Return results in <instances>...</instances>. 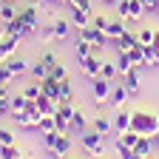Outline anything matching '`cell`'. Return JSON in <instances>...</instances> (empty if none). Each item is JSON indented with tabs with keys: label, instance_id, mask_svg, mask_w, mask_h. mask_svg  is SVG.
I'll use <instances>...</instances> for the list:
<instances>
[{
	"label": "cell",
	"instance_id": "obj_1",
	"mask_svg": "<svg viewBox=\"0 0 159 159\" xmlns=\"http://www.w3.org/2000/svg\"><path fill=\"white\" fill-rule=\"evenodd\" d=\"M131 131H136L139 136H153L159 131V116L151 111H134L131 114Z\"/></svg>",
	"mask_w": 159,
	"mask_h": 159
},
{
	"label": "cell",
	"instance_id": "obj_2",
	"mask_svg": "<svg viewBox=\"0 0 159 159\" xmlns=\"http://www.w3.org/2000/svg\"><path fill=\"white\" fill-rule=\"evenodd\" d=\"M80 142H83V148H85L91 156H97V159L105 153V136H102V134H97L94 128H91V131H83V134H80Z\"/></svg>",
	"mask_w": 159,
	"mask_h": 159
},
{
	"label": "cell",
	"instance_id": "obj_3",
	"mask_svg": "<svg viewBox=\"0 0 159 159\" xmlns=\"http://www.w3.org/2000/svg\"><path fill=\"white\" fill-rule=\"evenodd\" d=\"M74 105L71 102H57V111H54V128L60 134H68L71 131V116H74Z\"/></svg>",
	"mask_w": 159,
	"mask_h": 159
},
{
	"label": "cell",
	"instance_id": "obj_4",
	"mask_svg": "<svg viewBox=\"0 0 159 159\" xmlns=\"http://www.w3.org/2000/svg\"><path fill=\"white\" fill-rule=\"evenodd\" d=\"M17 17H20V23H23V40H26V37H31V34L37 31V6H34V3H29V6L20 11Z\"/></svg>",
	"mask_w": 159,
	"mask_h": 159
},
{
	"label": "cell",
	"instance_id": "obj_5",
	"mask_svg": "<svg viewBox=\"0 0 159 159\" xmlns=\"http://www.w3.org/2000/svg\"><path fill=\"white\" fill-rule=\"evenodd\" d=\"M111 88L114 83L111 80H102V77H91V94L97 102H108V97H111Z\"/></svg>",
	"mask_w": 159,
	"mask_h": 159
},
{
	"label": "cell",
	"instance_id": "obj_6",
	"mask_svg": "<svg viewBox=\"0 0 159 159\" xmlns=\"http://www.w3.org/2000/svg\"><path fill=\"white\" fill-rule=\"evenodd\" d=\"M108 43L114 46V51H131L134 46H139V40H136V34L134 31H122V34H119V37H114V40H108Z\"/></svg>",
	"mask_w": 159,
	"mask_h": 159
},
{
	"label": "cell",
	"instance_id": "obj_7",
	"mask_svg": "<svg viewBox=\"0 0 159 159\" xmlns=\"http://www.w3.org/2000/svg\"><path fill=\"white\" fill-rule=\"evenodd\" d=\"M77 63H80V71H83L88 80H91V77H99V66H102V60H99V57H94V54L77 57Z\"/></svg>",
	"mask_w": 159,
	"mask_h": 159
},
{
	"label": "cell",
	"instance_id": "obj_8",
	"mask_svg": "<svg viewBox=\"0 0 159 159\" xmlns=\"http://www.w3.org/2000/svg\"><path fill=\"white\" fill-rule=\"evenodd\" d=\"M80 37L88 40L91 46H102V48H105V43H108V34H105L102 29H97V26H85V29H80Z\"/></svg>",
	"mask_w": 159,
	"mask_h": 159
},
{
	"label": "cell",
	"instance_id": "obj_9",
	"mask_svg": "<svg viewBox=\"0 0 159 159\" xmlns=\"http://www.w3.org/2000/svg\"><path fill=\"white\" fill-rule=\"evenodd\" d=\"M119 80H122V85L128 88V94H131V97H136L139 91H142V85H139V66H134L125 77H119Z\"/></svg>",
	"mask_w": 159,
	"mask_h": 159
},
{
	"label": "cell",
	"instance_id": "obj_10",
	"mask_svg": "<svg viewBox=\"0 0 159 159\" xmlns=\"http://www.w3.org/2000/svg\"><path fill=\"white\" fill-rule=\"evenodd\" d=\"M128 97H131V94H128V88H125L122 83H114V88H111V97H108V105H114V108H122Z\"/></svg>",
	"mask_w": 159,
	"mask_h": 159
},
{
	"label": "cell",
	"instance_id": "obj_11",
	"mask_svg": "<svg viewBox=\"0 0 159 159\" xmlns=\"http://www.w3.org/2000/svg\"><path fill=\"white\" fill-rule=\"evenodd\" d=\"M29 105H31V99H26L23 91H20V94H11V97H9V116H11V114H23Z\"/></svg>",
	"mask_w": 159,
	"mask_h": 159
},
{
	"label": "cell",
	"instance_id": "obj_12",
	"mask_svg": "<svg viewBox=\"0 0 159 159\" xmlns=\"http://www.w3.org/2000/svg\"><path fill=\"white\" fill-rule=\"evenodd\" d=\"M68 151H71V136H68V134H60V136H57V145H54L48 153H51V159H63Z\"/></svg>",
	"mask_w": 159,
	"mask_h": 159
},
{
	"label": "cell",
	"instance_id": "obj_13",
	"mask_svg": "<svg viewBox=\"0 0 159 159\" xmlns=\"http://www.w3.org/2000/svg\"><path fill=\"white\" fill-rule=\"evenodd\" d=\"M40 85H43V94H46V97H51L54 102H60V80H54V77L48 74V77L40 80Z\"/></svg>",
	"mask_w": 159,
	"mask_h": 159
},
{
	"label": "cell",
	"instance_id": "obj_14",
	"mask_svg": "<svg viewBox=\"0 0 159 159\" xmlns=\"http://www.w3.org/2000/svg\"><path fill=\"white\" fill-rule=\"evenodd\" d=\"M71 26H77V31H80V29H85V26H91V14H88L85 9L71 6Z\"/></svg>",
	"mask_w": 159,
	"mask_h": 159
},
{
	"label": "cell",
	"instance_id": "obj_15",
	"mask_svg": "<svg viewBox=\"0 0 159 159\" xmlns=\"http://www.w3.org/2000/svg\"><path fill=\"white\" fill-rule=\"evenodd\" d=\"M114 63H116V71H119V77H125V74L134 68V60H131V54H128V51H116Z\"/></svg>",
	"mask_w": 159,
	"mask_h": 159
},
{
	"label": "cell",
	"instance_id": "obj_16",
	"mask_svg": "<svg viewBox=\"0 0 159 159\" xmlns=\"http://www.w3.org/2000/svg\"><path fill=\"white\" fill-rule=\"evenodd\" d=\"M131 114L134 111H125V108H119L116 116H114V128L122 134V131H131Z\"/></svg>",
	"mask_w": 159,
	"mask_h": 159
},
{
	"label": "cell",
	"instance_id": "obj_17",
	"mask_svg": "<svg viewBox=\"0 0 159 159\" xmlns=\"http://www.w3.org/2000/svg\"><path fill=\"white\" fill-rule=\"evenodd\" d=\"M34 105L40 108V114H43V116H54V111H57V102H54L51 97H46V94H43V97H37V99H34Z\"/></svg>",
	"mask_w": 159,
	"mask_h": 159
},
{
	"label": "cell",
	"instance_id": "obj_18",
	"mask_svg": "<svg viewBox=\"0 0 159 159\" xmlns=\"http://www.w3.org/2000/svg\"><path fill=\"white\" fill-rule=\"evenodd\" d=\"M3 66H6V68H9L14 77H20V74H26V71H29V63H26V60H20V57H14V54L6 60Z\"/></svg>",
	"mask_w": 159,
	"mask_h": 159
},
{
	"label": "cell",
	"instance_id": "obj_19",
	"mask_svg": "<svg viewBox=\"0 0 159 159\" xmlns=\"http://www.w3.org/2000/svg\"><path fill=\"white\" fill-rule=\"evenodd\" d=\"M125 29H128V23H125V20H122V17H114V20H108L105 34H108V40H114V37H119V34H122Z\"/></svg>",
	"mask_w": 159,
	"mask_h": 159
},
{
	"label": "cell",
	"instance_id": "obj_20",
	"mask_svg": "<svg viewBox=\"0 0 159 159\" xmlns=\"http://www.w3.org/2000/svg\"><path fill=\"white\" fill-rule=\"evenodd\" d=\"M136 40H139V46H142V48H148V46H156L159 31H156V29H142V31L136 34Z\"/></svg>",
	"mask_w": 159,
	"mask_h": 159
},
{
	"label": "cell",
	"instance_id": "obj_21",
	"mask_svg": "<svg viewBox=\"0 0 159 159\" xmlns=\"http://www.w3.org/2000/svg\"><path fill=\"white\" fill-rule=\"evenodd\" d=\"M151 151H153V139H151V136H139L136 145H134V153H139V156H151Z\"/></svg>",
	"mask_w": 159,
	"mask_h": 159
},
{
	"label": "cell",
	"instance_id": "obj_22",
	"mask_svg": "<svg viewBox=\"0 0 159 159\" xmlns=\"http://www.w3.org/2000/svg\"><path fill=\"white\" fill-rule=\"evenodd\" d=\"M99 77H102V80H111V83H114V80L119 77L116 63H111V60H102V66H99Z\"/></svg>",
	"mask_w": 159,
	"mask_h": 159
},
{
	"label": "cell",
	"instance_id": "obj_23",
	"mask_svg": "<svg viewBox=\"0 0 159 159\" xmlns=\"http://www.w3.org/2000/svg\"><path fill=\"white\" fill-rule=\"evenodd\" d=\"M71 131H77V134L88 131V119H85L83 111H74V116H71Z\"/></svg>",
	"mask_w": 159,
	"mask_h": 159
},
{
	"label": "cell",
	"instance_id": "obj_24",
	"mask_svg": "<svg viewBox=\"0 0 159 159\" xmlns=\"http://www.w3.org/2000/svg\"><path fill=\"white\" fill-rule=\"evenodd\" d=\"M20 11L11 6V3H6V0H0V23H9V20H14Z\"/></svg>",
	"mask_w": 159,
	"mask_h": 159
},
{
	"label": "cell",
	"instance_id": "obj_25",
	"mask_svg": "<svg viewBox=\"0 0 159 159\" xmlns=\"http://www.w3.org/2000/svg\"><path fill=\"white\" fill-rule=\"evenodd\" d=\"M51 29H54V37L57 40H66L68 37V29H71V20H54Z\"/></svg>",
	"mask_w": 159,
	"mask_h": 159
},
{
	"label": "cell",
	"instance_id": "obj_26",
	"mask_svg": "<svg viewBox=\"0 0 159 159\" xmlns=\"http://www.w3.org/2000/svg\"><path fill=\"white\" fill-rule=\"evenodd\" d=\"M91 128H94L97 134H102V136H108V134L114 131V122H111V119H105V116H97Z\"/></svg>",
	"mask_w": 159,
	"mask_h": 159
},
{
	"label": "cell",
	"instance_id": "obj_27",
	"mask_svg": "<svg viewBox=\"0 0 159 159\" xmlns=\"http://www.w3.org/2000/svg\"><path fill=\"white\" fill-rule=\"evenodd\" d=\"M0 159H23V151L17 145H0Z\"/></svg>",
	"mask_w": 159,
	"mask_h": 159
},
{
	"label": "cell",
	"instance_id": "obj_28",
	"mask_svg": "<svg viewBox=\"0 0 159 159\" xmlns=\"http://www.w3.org/2000/svg\"><path fill=\"white\" fill-rule=\"evenodd\" d=\"M159 66V51H156V46H148L145 48V68H156Z\"/></svg>",
	"mask_w": 159,
	"mask_h": 159
},
{
	"label": "cell",
	"instance_id": "obj_29",
	"mask_svg": "<svg viewBox=\"0 0 159 159\" xmlns=\"http://www.w3.org/2000/svg\"><path fill=\"white\" fill-rule=\"evenodd\" d=\"M142 14H145V3L142 0H131V17L125 20V23H134V20H139Z\"/></svg>",
	"mask_w": 159,
	"mask_h": 159
},
{
	"label": "cell",
	"instance_id": "obj_30",
	"mask_svg": "<svg viewBox=\"0 0 159 159\" xmlns=\"http://www.w3.org/2000/svg\"><path fill=\"white\" fill-rule=\"evenodd\" d=\"M6 34L23 40V23H20V17H14V20H9V23H6Z\"/></svg>",
	"mask_w": 159,
	"mask_h": 159
},
{
	"label": "cell",
	"instance_id": "obj_31",
	"mask_svg": "<svg viewBox=\"0 0 159 159\" xmlns=\"http://www.w3.org/2000/svg\"><path fill=\"white\" fill-rule=\"evenodd\" d=\"M60 102H71V80H60Z\"/></svg>",
	"mask_w": 159,
	"mask_h": 159
},
{
	"label": "cell",
	"instance_id": "obj_32",
	"mask_svg": "<svg viewBox=\"0 0 159 159\" xmlns=\"http://www.w3.org/2000/svg\"><path fill=\"white\" fill-rule=\"evenodd\" d=\"M23 94H26V99H31V102H34L37 97H43V85H40V83H31V85L23 88Z\"/></svg>",
	"mask_w": 159,
	"mask_h": 159
},
{
	"label": "cell",
	"instance_id": "obj_33",
	"mask_svg": "<svg viewBox=\"0 0 159 159\" xmlns=\"http://www.w3.org/2000/svg\"><path fill=\"white\" fill-rule=\"evenodd\" d=\"M128 54H131V60H134V66H139V68L145 66V48H142V46H134Z\"/></svg>",
	"mask_w": 159,
	"mask_h": 159
},
{
	"label": "cell",
	"instance_id": "obj_34",
	"mask_svg": "<svg viewBox=\"0 0 159 159\" xmlns=\"http://www.w3.org/2000/svg\"><path fill=\"white\" fill-rule=\"evenodd\" d=\"M74 51H77V57H88V54H91V43H88V40H83V37H77Z\"/></svg>",
	"mask_w": 159,
	"mask_h": 159
},
{
	"label": "cell",
	"instance_id": "obj_35",
	"mask_svg": "<svg viewBox=\"0 0 159 159\" xmlns=\"http://www.w3.org/2000/svg\"><path fill=\"white\" fill-rule=\"evenodd\" d=\"M116 17H122V20L131 17V0H116Z\"/></svg>",
	"mask_w": 159,
	"mask_h": 159
},
{
	"label": "cell",
	"instance_id": "obj_36",
	"mask_svg": "<svg viewBox=\"0 0 159 159\" xmlns=\"http://www.w3.org/2000/svg\"><path fill=\"white\" fill-rule=\"evenodd\" d=\"M136 139H139V134H136V131H122V134H119V142L128 145V148H134V145H136Z\"/></svg>",
	"mask_w": 159,
	"mask_h": 159
},
{
	"label": "cell",
	"instance_id": "obj_37",
	"mask_svg": "<svg viewBox=\"0 0 159 159\" xmlns=\"http://www.w3.org/2000/svg\"><path fill=\"white\" fill-rule=\"evenodd\" d=\"M114 148H116V156H119V159H134V148L122 145V142H119V139L114 142Z\"/></svg>",
	"mask_w": 159,
	"mask_h": 159
},
{
	"label": "cell",
	"instance_id": "obj_38",
	"mask_svg": "<svg viewBox=\"0 0 159 159\" xmlns=\"http://www.w3.org/2000/svg\"><path fill=\"white\" fill-rule=\"evenodd\" d=\"M34 131H40V134H46V131H57V128H54V116H43V119L37 122Z\"/></svg>",
	"mask_w": 159,
	"mask_h": 159
},
{
	"label": "cell",
	"instance_id": "obj_39",
	"mask_svg": "<svg viewBox=\"0 0 159 159\" xmlns=\"http://www.w3.org/2000/svg\"><path fill=\"white\" fill-rule=\"evenodd\" d=\"M57 136H60V131H46V134H43V145H46V151H51V148L57 145Z\"/></svg>",
	"mask_w": 159,
	"mask_h": 159
},
{
	"label": "cell",
	"instance_id": "obj_40",
	"mask_svg": "<svg viewBox=\"0 0 159 159\" xmlns=\"http://www.w3.org/2000/svg\"><path fill=\"white\" fill-rule=\"evenodd\" d=\"M31 74H34L37 80H43V77H48V66L40 60V63H34V66H31Z\"/></svg>",
	"mask_w": 159,
	"mask_h": 159
},
{
	"label": "cell",
	"instance_id": "obj_41",
	"mask_svg": "<svg viewBox=\"0 0 159 159\" xmlns=\"http://www.w3.org/2000/svg\"><path fill=\"white\" fill-rule=\"evenodd\" d=\"M91 26H97V29L105 31V29H108V17H105V14H94V17H91Z\"/></svg>",
	"mask_w": 159,
	"mask_h": 159
},
{
	"label": "cell",
	"instance_id": "obj_42",
	"mask_svg": "<svg viewBox=\"0 0 159 159\" xmlns=\"http://www.w3.org/2000/svg\"><path fill=\"white\" fill-rule=\"evenodd\" d=\"M0 145H14V134L9 128H0Z\"/></svg>",
	"mask_w": 159,
	"mask_h": 159
},
{
	"label": "cell",
	"instance_id": "obj_43",
	"mask_svg": "<svg viewBox=\"0 0 159 159\" xmlns=\"http://www.w3.org/2000/svg\"><path fill=\"white\" fill-rule=\"evenodd\" d=\"M66 3H68V6H77V9H85L88 14L94 11V9H91V0H66Z\"/></svg>",
	"mask_w": 159,
	"mask_h": 159
},
{
	"label": "cell",
	"instance_id": "obj_44",
	"mask_svg": "<svg viewBox=\"0 0 159 159\" xmlns=\"http://www.w3.org/2000/svg\"><path fill=\"white\" fill-rule=\"evenodd\" d=\"M9 97H11L9 91L0 94V116H6V114H9Z\"/></svg>",
	"mask_w": 159,
	"mask_h": 159
},
{
	"label": "cell",
	"instance_id": "obj_45",
	"mask_svg": "<svg viewBox=\"0 0 159 159\" xmlns=\"http://www.w3.org/2000/svg\"><path fill=\"white\" fill-rule=\"evenodd\" d=\"M11 80H14V74H11V71H9L6 66H0V83H3V85H9Z\"/></svg>",
	"mask_w": 159,
	"mask_h": 159
},
{
	"label": "cell",
	"instance_id": "obj_46",
	"mask_svg": "<svg viewBox=\"0 0 159 159\" xmlns=\"http://www.w3.org/2000/svg\"><path fill=\"white\" fill-rule=\"evenodd\" d=\"M43 63H46V66H48V71H51V68L57 66V54H54V51H46V54H43Z\"/></svg>",
	"mask_w": 159,
	"mask_h": 159
},
{
	"label": "cell",
	"instance_id": "obj_47",
	"mask_svg": "<svg viewBox=\"0 0 159 159\" xmlns=\"http://www.w3.org/2000/svg\"><path fill=\"white\" fill-rule=\"evenodd\" d=\"M48 74H51L54 80H66V77H68V74H66V68H63V66H60V63H57V66H54V68H51Z\"/></svg>",
	"mask_w": 159,
	"mask_h": 159
},
{
	"label": "cell",
	"instance_id": "obj_48",
	"mask_svg": "<svg viewBox=\"0 0 159 159\" xmlns=\"http://www.w3.org/2000/svg\"><path fill=\"white\" fill-rule=\"evenodd\" d=\"M142 3H145V11L156 14V0H142Z\"/></svg>",
	"mask_w": 159,
	"mask_h": 159
},
{
	"label": "cell",
	"instance_id": "obj_49",
	"mask_svg": "<svg viewBox=\"0 0 159 159\" xmlns=\"http://www.w3.org/2000/svg\"><path fill=\"white\" fill-rule=\"evenodd\" d=\"M151 139H153V148H159V131H156V134H153Z\"/></svg>",
	"mask_w": 159,
	"mask_h": 159
},
{
	"label": "cell",
	"instance_id": "obj_50",
	"mask_svg": "<svg viewBox=\"0 0 159 159\" xmlns=\"http://www.w3.org/2000/svg\"><path fill=\"white\" fill-rule=\"evenodd\" d=\"M46 3H51V6H54V3H66V0H46Z\"/></svg>",
	"mask_w": 159,
	"mask_h": 159
},
{
	"label": "cell",
	"instance_id": "obj_51",
	"mask_svg": "<svg viewBox=\"0 0 159 159\" xmlns=\"http://www.w3.org/2000/svg\"><path fill=\"white\" fill-rule=\"evenodd\" d=\"M3 91H9V85H3V83H0V94H3Z\"/></svg>",
	"mask_w": 159,
	"mask_h": 159
},
{
	"label": "cell",
	"instance_id": "obj_52",
	"mask_svg": "<svg viewBox=\"0 0 159 159\" xmlns=\"http://www.w3.org/2000/svg\"><path fill=\"white\" fill-rule=\"evenodd\" d=\"M134 159H148V156H139V153H134Z\"/></svg>",
	"mask_w": 159,
	"mask_h": 159
},
{
	"label": "cell",
	"instance_id": "obj_53",
	"mask_svg": "<svg viewBox=\"0 0 159 159\" xmlns=\"http://www.w3.org/2000/svg\"><path fill=\"white\" fill-rule=\"evenodd\" d=\"M156 14H159V0H156Z\"/></svg>",
	"mask_w": 159,
	"mask_h": 159
},
{
	"label": "cell",
	"instance_id": "obj_54",
	"mask_svg": "<svg viewBox=\"0 0 159 159\" xmlns=\"http://www.w3.org/2000/svg\"><path fill=\"white\" fill-rule=\"evenodd\" d=\"M105 3H116V0H105Z\"/></svg>",
	"mask_w": 159,
	"mask_h": 159
},
{
	"label": "cell",
	"instance_id": "obj_55",
	"mask_svg": "<svg viewBox=\"0 0 159 159\" xmlns=\"http://www.w3.org/2000/svg\"><path fill=\"white\" fill-rule=\"evenodd\" d=\"M6 3H14V0H6Z\"/></svg>",
	"mask_w": 159,
	"mask_h": 159
},
{
	"label": "cell",
	"instance_id": "obj_56",
	"mask_svg": "<svg viewBox=\"0 0 159 159\" xmlns=\"http://www.w3.org/2000/svg\"><path fill=\"white\" fill-rule=\"evenodd\" d=\"M63 159H66V156H63Z\"/></svg>",
	"mask_w": 159,
	"mask_h": 159
}]
</instances>
